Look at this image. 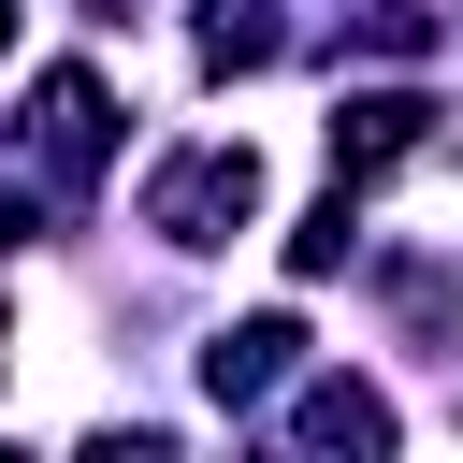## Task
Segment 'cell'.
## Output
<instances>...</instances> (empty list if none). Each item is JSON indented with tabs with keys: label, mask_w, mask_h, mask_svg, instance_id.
I'll return each mask as SVG.
<instances>
[{
	"label": "cell",
	"mask_w": 463,
	"mask_h": 463,
	"mask_svg": "<svg viewBox=\"0 0 463 463\" xmlns=\"http://www.w3.org/2000/svg\"><path fill=\"white\" fill-rule=\"evenodd\" d=\"M246 217H260V145H174V159L145 174V232H159V246H188V260H203V246H232Z\"/></svg>",
	"instance_id": "obj_1"
},
{
	"label": "cell",
	"mask_w": 463,
	"mask_h": 463,
	"mask_svg": "<svg viewBox=\"0 0 463 463\" xmlns=\"http://www.w3.org/2000/svg\"><path fill=\"white\" fill-rule=\"evenodd\" d=\"M0 43H14V0H0Z\"/></svg>",
	"instance_id": "obj_8"
},
{
	"label": "cell",
	"mask_w": 463,
	"mask_h": 463,
	"mask_svg": "<svg viewBox=\"0 0 463 463\" xmlns=\"http://www.w3.org/2000/svg\"><path fill=\"white\" fill-rule=\"evenodd\" d=\"M275 43H289V29H275L260 0H217V14H203V72H260Z\"/></svg>",
	"instance_id": "obj_6"
},
{
	"label": "cell",
	"mask_w": 463,
	"mask_h": 463,
	"mask_svg": "<svg viewBox=\"0 0 463 463\" xmlns=\"http://www.w3.org/2000/svg\"><path fill=\"white\" fill-rule=\"evenodd\" d=\"M289 362H304V318H232L203 347V391L217 405H260V391H289Z\"/></svg>",
	"instance_id": "obj_4"
},
{
	"label": "cell",
	"mask_w": 463,
	"mask_h": 463,
	"mask_svg": "<svg viewBox=\"0 0 463 463\" xmlns=\"http://www.w3.org/2000/svg\"><path fill=\"white\" fill-rule=\"evenodd\" d=\"M289 434H304V449H391V391H362V376H304V391H289Z\"/></svg>",
	"instance_id": "obj_5"
},
{
	"label": "cell",
	"mask_w": 463,
	"mask_h": 463,
	"mask_svg": "<svg viewBox=\"0 0 463 463\" xmlns=\"http://www.w3.org/2000/svg\"><path fill=\"white\" fill-rule=\"evenodd\" d=\"M420 145H434V101H420V87H347V101H333V174H347V188L391 174V159H420Z\"/></svg>",
	"instance_id": "obj_2"
},
{
	"label": "cell",
	"mask_w": 463,
	"mask_h": 463,
	"mask_svg": "<svg viewBox=\"0 0 463 463\" xmlns=\"http://www.w3.org/2000/svg\"><path fill=\"white\" fill-rule=\"evenodd\" d=\"M347 246H362V217H347V188H333V203H318V217H304V232H289V275H333V260H347Z\"/></svg>",
	"instance_id": "obj_7"
},
{
	"label": "cell",
	"mask_w": 463,
	"mask_h": 463,
	"mask_svg": "<svg viewBox=\"0 0 463 463\" xmlns=\"http://www.w3.org/2000/svg\"><path fill=\"white\" fill-rule=\"evenodd\" d=\"M29 145H43V174H101V72H43L29 87Z\"/></svg>",
	"instance_id": "obj_3"
},
{
	"label": "cell",
	"mask_w": 463,
	"mask_h": 463,
	"mask_svg": "<svg viewBox=\"0 0 463 463\" xmlns=\"http://www.w3.org/2000/svg\"><path fill=\"white\" fill-rule=\"evenodd\" d=\"M101 14H116V0H101Z\"/></svg>",
	"instance_id": "obj_9"
}]
</instances>
